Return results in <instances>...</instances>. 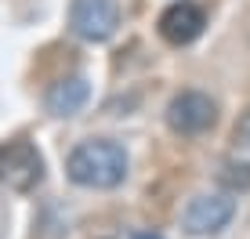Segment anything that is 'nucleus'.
<instances>
[{"label":"nucleus","instance_id":"1","mask_svg":"<svg viewBox=\"0 0 250 239\" xmlns=\"http://www.w3.org/2000/svg\"><path fill=\"white\" fill-rule=\"evenodd\" d=\"M65 170L83 189H116L127 178V152L120 141L91 138V141H80L69 152Z\"/></svg>","mask_w":250,"mask_h":239},{"label":"nucleus","instance_id":"2","mask_svg":"<svg viewBox=\"0 0 250 239\" xmlns=\"http://www.w3.org/2000/svg\"><path fill=\"white\" fill-rule=\"evenodd\" d=\"M44 181V156L33 141L15 138L7 145H0V185L15 192H29Z\"/></svg>","mask_w":250,"mask_h":239},{"label":"nucleus","instance_id":"3","mask_svg":"<svg viewBox=\"0 0 250 239\" xmlns=\"http://www.w3.org/2000/svg\"><path fill=\"white\" fill-rule=\"evenodd\" d=\"M214 120H218V105L203 91H182L167 105V127L174 134H185V138H196V134L210 131Z\"/></svg>","mask_w":250,"mask_h":239},{"label":"nucleus","instance_id":"4","mask_svg":"<svg viewBox=\"0 0 250 239\" xmlns=\"http://www.w3.org/2000/svg\"><path fill=\"white\" fill-rule=\"evenodd\" d=\"M69 25L83 40H109L120 25V4L116 0H73L69 7Z\"/></svg>","mask_w":250,"mask_h":239},{"label":"nucleus","instance_id":"5","mask_svg":"<svg viewBox=\"0 0 250 239\" xmlns=\"http://www.w3.org/2000/svg\"><path fill=\"white\" fill-rule=\"evenodd\" d=\"M232 214H236V203H232L229 196H218V192L214 196H196L182 214V228L188 236H214L232 221Z\"/></svg>","mask_w":250,"mask_h":239},{"label":"nucleus","instance_id":"6","mask_svg":"<svg viewBox=\"0 0 250 239\" xmlns=\"http://www.w3.org/2000/svg\"><path fill=\"white\" fill-rule=\"evenodd\" d=\"M203 25H207L203 7L192 4V0H178V4H170L167 11L160 15V37L167 40V44H174V47H185L203 33Z\"/></svg>","mask_w":250,"mask_h":239},{"label":"nucleus","instance_id":"7","mask_svg":"<svg viewBox=\"0 0 250 239\" xmlns=\"http://www.w3.org/2000/svg\"><path fill=\"white\" fill-rule=\"evenodd\" d=\"M87 98H91L87 80H83V76H65V80L51 83V91H47V109H51L55 116H76L83 105H87Z\"/></svg>","mask_w":250,"mask_h":239},{"label":"nucleus","instance_id":"8","mask_svg":"<svg viewBox=\"0 0 250 239\" xmlns=\"http://www.w3.org/2000/svg\"><path fill=\"white\" fill-rule=\"evenodd\" d=\"M218 181L225 185L229 192H250V163H236V159H229V163L218 170Z\"/></svg>","mask_w":250,"mask_h":239},{"label":"nucleus","instance_id":"9","mask_svg":"<svg viewBox=\"0 0 250 239\" xmlns=\"http://www.w3.org/2000/svg\"><path fill=\"white\" fill-rule=\"evenodd\" d=\"M236 141L243 145V149H250V113L239 116V123H236Z\"/></svg>","mask_w":250,"mask_h":239},{"label":"nucleus","instance_id":"10","mask_svg":"<svg viewBox=\"0 0 250 239\" xmlns=\"http://www.w3.org/2000/svg\"><path fill=\"white\" fill-rule=\"evenodd\" d=\"M134 239H163V236H160V232H138Z\"/></svg>","mask_w":250,"mask_h":239}]
</instances>
